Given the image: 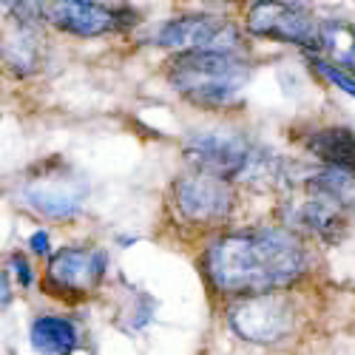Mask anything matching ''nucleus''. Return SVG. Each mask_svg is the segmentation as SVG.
Wrapping results in <instances>:
<instances>
[{"label":"nucleus","instance_id":"nucleus-1","mask_svg":"<svg viewBox=\"0 0 355 355\" xmlns=\"http://www.w3.org/2000/svg\"><path fill=\"white\" fill-rule=\"evenodd\" d=\"M202 268L219 293L253 295L295 284L310 268V253L290 227H245L211 242Z\"/></svg>","mask_w":355,"mask_h":355},{"label":"nucleus","instance_id":"nucleus-2","mask_svg":"<svg viewBox=\"0 0 355 355\" xmlns=\"http://www.w3.org/2000/svg\"><path fill=\"white\" fill-rule=\"evenodd\" d=\"M182 157L191 168L216 173L233 185L253 191L264 188H290L287 162L239 131H193L182 142Z\"/></svg>","mask_w":355,"mask_h":355},{"label":"nucleus","instance_id":"nucleus-3","mask_svg":"<svg viewBox=\"0 0 355 355\" xmlns=\"http://www.w3.org/2000/svg\"><path fill=\"white\" fill-rule=\"evenodd\" d=\"M253 63L242 51H185L168 66V83L182 100L205 111L239 105Z\"/></svg>","mask_w":355,"mask_h":355},{"label":"nucleus","instance_id":"nucleus-4","mask_svg":"<svg viewBox=\"0 0 355 355\" xmlns=\"http://www.w3.org/2000/svg\"><path fill=\"white\" fill-rule=\"evenodd\" d=\"M148 43L185 54V51H245L242 43V28L230 23L222 15L208 12H188L180 17H171L154 28Z\"/></svg>","mask_w":355,"mask_h":355},{"label":"nucleus","instance_id":"nucleus-5","mask_svg":"<svg viewBox=\"0 0 355 355\" xmlns=\"http://www.w3.org/2000/svg\"><path fill=\"white\" fill-rule=\"evenodd\" d=\"M245 32L261 40L290 43L304 51L321 49V20L295 0H250L245 12Z\"/></svg>","mask_w":355,"mask_h":355},{"label":"nucleus","instance_id":"nucleus-6","mask_svg":"<svg viewBox=\"0 0 355 355\" xmlns=\"http://www.w3.org/2000/svg\"><path fill=\"white\" fill-rule=\"evenodd\" d=\"M173 208L188 225L196 227H214L233 216L236 211V191L233 182L222 180L216 173L205 171H185L171 185Z\"/></svg>","mask_w":355,"mask_h":355},{"label":"nucleus","instance_id":"nucleus-7","mask_svg":"<svg viewBox=\"0 0 355 355\" xmlns=\"http://www.w3.org/2000/svg\"><path fill=\"white\" fill-rule=\"evenodd\" d=\"M230 330L250 344H279L295 330V307L284 290L242 295L227 310Z\"/></svg>","mask_w":355,"mask_h":355},{"label":"nucleus","instance_id":"nucleus-8","mask_svg":"<svg viewBox=\"0 0 355 355\" xmlns=\"http://www.w3.org/2000/svg\"><path fill=\"white\" fill-rule=\"evenodd\" d=\"M40 17L71 37H103L125 32L137 23L131 9H111L97 0H37Z\"/></svg>","mask_w":355,"mask_h":355},{"label":"nucleus","instance_id":"nucleus-9","mask_svg":"<svg viewBox=\"0 0 355 355\" xmlns=\"http://www.w3.org/2000/svg\"><path fill=\"white\" fill-rule=\"evenodd\" d=\"M20 199L43 219L63 222L80 214L85 202V185L74 171H63L60 165L51 171H35L20 188Z\"/></svg>","mask_w":355,"mask_h":355},{"label":"nucleus","instance_id":"nucleus-10","mask_svg":"<svg viewBox=\"0 0 355 355\" xmlns=\"http://www.w3.org/2000/svg\"><path fill=\"white\" fill-rule=\"evenodd\" d=\"M284 227L302 233V236H315L324 242H341L347 236V211L324 193H315L302 185V191H290L282 208Z\"/></svg>","mask_w":355,"mask_h":355},{"label":"nucleus","instance_id":"nucleus-11","mask_svg":"<svg viewBox=\"0 0 355 355\" xmlns=\"http://www.w3.org/2000/svg\"><path fill=\"white\" fill-rule=\"evenodd\" d=\"M108 273V256L92 245L60 248L46 261V282L63 295H88L94 293Z\"/></svg>","mask_w":355,"mask_h":355},{"label":"nucleus","instance_id":"nucleus-12","mask_svg":"<svg viewBox=\"0 0 355 355\" xmlns=\"http://www.w3.org/2000/svg\"><path fill=\"white\" fill-rule=\"evenodd\" d=\"M9 23H15V28H9L6 37H3V60H6L12 74L32 77L43 66V54H46L37 20H32V23L9 20Z\"/></svg>","mask_w":355,"mask_h":355},{"label":"nucleus","instance_id":"nucleus-13","mask_svg":"<svg viewBox=\"0 0 355 355\" xmlns=\"http://www.w3.org/2000/svg\"><path fill=\"white\" fill-rule=\"evenodd\" d=\"M304 148L324 165L355 173V131L344 125H324L307 134Z\"/></svg>","mask_w":355,"mask_h":355},{"label":"nucleus","instance_id":"nucleus-14","mask_svg":"<svg viewBox=\"0 0 355 355\" xmlns=\"http://www.w3.org/2000/svg\"><path fill=\"white\" fill-rule=\"evenodd\" d=\"M28 341L40 355H74L80 347V330L63 315H37L28 330Z\"/></svg>","mask_w":355,"mask_h":355},{"label":"nucleus","instance_id":"nucleus-15","mask_svg":"<svg viewBox=\"0 0 355 355\" xmlns=\"http://www.w3.org/2000/svg\"><path fill=\"white\" fill-rule=\"evenodd\" d=\"M302 185L315 191V193H324L327 199H333L336 205H341L347 214H355V173L352 171L324 165L321 171L307 173Z\"/></svg>","mask_w":355,"mask_h":355},{"label":"nucleus","instance_id":"nucleus-16","mask_svg":"<svg viewBox=\"0 0 355 355\" xmlns=\"http://www.w3.org/2000/svg\"><path fill=\"white\" fill-rule=\"evenodd\" d=\"M321 51H327L333 63L355 74V23L324 20L321 23Z\"/></svg>","mask_w":355,"mask_h":355},{"label":"nucleus","instance_id":"nucleus-17","mask_svg":"<svg viewBox=\"0 0 355 355\" xmlns=\"http://www.w3.org/2000/svg\"><path fill=\"white\" fill-rule=\"evenodd\" d=\"M307 63H310V69H313L321 80H327L330 85L341 88L344 94L355 97V74H352V71L341 69V66H338V63H333V60H321V57H318L315 51H313V57L307 54Z\"/></svg>","mask_w":355,"mask_h":355},{"label":"nucleus","instance_id":"nucleus-18","mask_svg":"<svg viewBox=\"0 0 355 355\" xmlns=\"http://www.w3.org/2000/svg\"><path fill=\"white\" fill-rule=\"evenodd\" d=\"M6 20H20V23H32L40 17L37 12V0H3Z\"/></svg>","mask_w":355,"mask_h":355},{"label":"nucleus","instance_id":"nucleus-19","mask_svg":"<svg viewBox=\"0 0 355 355\" xmlns=\"http://www.w3.org/2000/svg\"><path fill=\"white\" fill-rule=\"evenodd\" d=\"M9 270L15 273V279H17V284L20 287H32V282H35V273H32V264H28L20 253H15L12 259H9Z\"/></svg>","mask_w":355,"mask_h":355},{"label":"nucleus","instance_id":"nucleus-20","mask_svg":"<svg viewBox=\"0 0 355 355\" xmlns=\"http://www.w3.org/2000/svg\"><path fill=\"white\" fill-rule=\"evenodd\" d=\"M28 245H32V250H35L37 256H51V253H49V233H46V230L32 233V239H28Z\"/></svg>","mask_w":355,"mask_h":355},{"label":"nucleus","instance_id":"nucleus-21","mask_svg":"<svg viewBox=\"0 0 355 355\" xmlns=\"http://www.w3.org/2000/svg\"><path fill=\"white\" fill-rule=\"evenodd\" d=\"M12 299V284H9V273H3V304H9Z\"/></svg>","mask_w":355,"mask_h":355},{"label":"nucleus","instance_id":"nucleus-22","mask_svg":"<svg viewBox=\"0 0 355 355\" xmlns=\"http://www.w3.org/2000/svg\"><path fill=\"white\" fill-rule=\"evenodd\" d=\"M216 3H236V0H216Z\"/></svg>","mask_w":355,"mask_h":355}]
</instances>
